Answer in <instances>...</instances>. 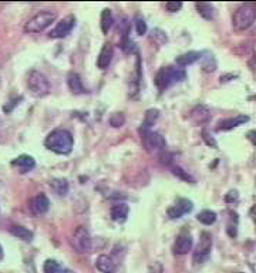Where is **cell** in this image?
<instances>
[{
  "instance_id": "cell-19",
  "label": "cell",
  "mask_w": 256,
  "mask_h": 273,
  "mask_svg": "<svg viewBox=\"0 0 256 273\" xmlns=\"http://www.w3.org/2000/svg\"><path fill=\"white\" fill-rule=\"evenodd\" d=\"M12 165L20 168L21 172H29L36 166V163H35L33 157H30V155H20L16 160L12 161Z\"/></svg>"
},
{
  "instance_id": "cell-11",
  "label": "cell",
  "mask_w": 256,
  "mask_h": 273,
  "mask_svg": "<svg viewBox=\"0 0 256 273\" xmlns=\"http://www.w3.org/2000/svg\"><path fill=\"white\" fill-rule=\"evenodd\" d=\"M29 208L33 215H44L50 208V200L44 194H38L29 202Z\"/></svg>"
},
{
  "instance_id": "cell-30",
  "label": "cell",
  "mask_w": 256,
  "mask_h": 273,
  "mask_svg": "<svg viewBox=\"0 0 256 273\" xmlns=\"http://www.w3.org/2000/svg\"><path fill=\"white\" fill-rule=\"evenodd\" d=\"M165 7L168 12L171 13H175V12H180L183 9V3L181 1H172V3H165Z\"/></svg>"
},
{
  "instance_id": "cell-29",
  "label": "cell",
  "mask_w": 256,
  "mask_h": 273,
  "mask_svg": "<svg viewBox=\"0 0 256 273\" xmlns=\"http://www.w3.org/2000/svg\"><path fill=\"white\" fill-rule=\"evenodd\" d=\"M135 26H137V33L138 35H146V23L143 20V18H140V16H137V20H135Z\"/></svg>"
},
{
  "instance_id": "cell-27",
  "label": "cell",
  "mask_w": 256,
  "mask_h": 273,
  "mask_svg": "<svg viewBox=\"0 0 256 273\" xmlns=\"http://www.w3.org/2000/svg\"><path fill=\"white\" fill-rule=\"evenodd\" d=\"M43 272L44 273H63V268L60 266L58 262H55L53 259H49L44 262L43 266Z\"/></svg>"
},
{
  "instance_id": "cell-20",
  "label": "cell",
  "mask_w": 256,
  "mask_h": 273,
  "mask_svg": "<svg viewBox=\"0 0 256 273\" xmlns=\"http://www.w3.org/2000/svg\"><path fill=\"white\" fill-rule=\"evenodd\" d=\"M202 55L200 52H188V53H183V55H178L175 63L180 66V67H186V66H191L194 63H197L198 60H201Z\"/></svg>"
},
{
  "instance_id": "cell-35",
  "label": "cell",
  "mask_w": 256,
  "mask_h": 273,
  "mask_svg": "<svg viewBox=\"0 0 256 273\" xmlns=\"http://www.w3.org/2000/svg\"><path fill=\"white\" fill-rule=\"evenodd\" d=\"M238 273H242V272H238Z\"/></svg>"
},
{
  "instance_id": "cell-15",
  "label": "cell",
  "mask_w": 256,
  "mask_h": 273,
  "mask_svg": "<svg viewBox=\"0 0 256 273\" xmlns=\"http://www.w3.org/2000/svg\"><path fill=\"white\" fill-rule=\"evenodd\" d=\"M248 121H249L248 115H237L234 118H228V120L219 121L217 131H229V129H234V128L239 127V126H242V124H245Z\"/></svg>"
},
{
  "instance_id": "cell-22",
  "label": "cell",
  "mask_w": 256,
  "mask_h": 273,
  "mask_svg": "<svg viewBox=\"0 0 256 273\" xmlns=\"http://www.w3.org/2000/svg\"><path fill=\"white\" fill-rule=\"evenodd\" d=\"M158 117H160V111H158V109H148L146 112V118H144V121H143L140 129H151V127L157 123Z\"/></svg>"
},
{
  "instance_id": "cell-12",
  "label": "cell",
  "mask_w": 256,
  "mask_h": 273,
  "mask_svg": "<svg viewBox=\"0 0 256 273\" xmlns=\"http://www.w3.org/2000/svg\"><path fill=\"white\" fill-rule=\"evenodd\" d=\"M192 245H194V240L191 234L188 232H183L180 234L177 239H175V243H174V252L177 255H185L188 254L191 249H192Z\"/></svg>"
},
{
  "instance_id": "cell-28",
  "label": "cell",
  "mask_w": 256,
  "mask_h": 273,
  "mask_svg": "<svg viewBox=\"0 0 256 273\" xmlns=\"http://www.w3.org/2000/svg\"><path fill=\"white\" fill-rule=\"evenodd\" d=\"M124 121H126V118H124V115L120 112H117V114H114L112 117L110 118V123L112 127H121L123 124H124Z\"/></svg>"
},
{
  "instance_id": "cell-26",
  "label": "cell",
  "mask_w": 256,
  "mask_h": 273,
  "mask_svg": "<svg viewBox=\"0 0 256 273\" xmlns=\"http://www.w3.org/2000/svg\"><path fill=\"white\" fill-rule=\"evenodd\" d=\"M197 219H198V222H201L203 225L209 226V225L215 223V220H217V214H215L214 211L203 209V211H201V212L197 215Z\"/></svg>"
},
{
  "instance_id": "cell-17",
  "label": "cell",
  "mask_w": 256,
  "mask_h": 273,
  "mask_svg": "<svg viewBox=\"0 0 256 273\" xmlns=\"http://www.w3.org/2000/svg\"><path fill=\"white\" fill-rule=\"evenodd\" d=\"M128 214H129V208L126 203H117L111 209V218H112V220L118 222V223L126 222L128 218Z\"/></svg>"
},
{
  "instance_id": "cell-34",
  "label": "cell",
  "mask_w": 256,
  "mask_h": 273,
  "mask_svg": "<svg viewBox=\"0 0 256 273\" xmlns=\"http://www.w3.org/2000/svg\"><path fill=\"white\" fill-rule=\"evenodd\" d=\"M63 273H74V272H70V271H66V272H63Z\"/></svg>"
},
{
  "instance_id": "cell-5",
  "label": "cell",
  "mask_w": 256,
  "mask_h": 273,
  "mask_svg": "<svg viewBox=\"0 0 256 273\" xmlns=\"http://www.w3.org/2000/svg\"><path fill=\"white\" fill-rule=\"evenodd\" d=\"M140 134H141V143L146 152L155 155H163L166 152V143L161 134L151 129H140Z\"/></svg>"
},
{
  "instance_id": "cell-21",
  "label": "cell",
  "mask_w": 256,
  "mask_h": 273,
  "mask_svg": "<svg viewBox=\"0 0 256 273\" xmlns=\"http://www.w3.org/2000/svg\"><path fill=\"white\" fill-rule=\"evenodd\" d=\"M10 234H12L13 237L24 240V242H32V240H33V232L29 231V229L24 228V226H18V225L12 226V228H10Z\"/></svg>"
},
{
  "instance_id": "cell-24",
  "label": "cell",
  "mask_w": 256,
  "mask_h": 273,
  "mask_svg": "<svg viewBox=\"0 0 256 273\" xmlns=\"http://www.w3.org/2000/svg\"><path fill=\"white\" fill-rule=\"evenodd\" d=\"M195 7H197L198 13H200L205 20H212V18H214L215 9H214V6H212L211 3H197Z\"/></svg>"
},
{
  "instance_id": "cell-1",
  "label": "cell",
  "mask_w": 256,
  "mask_h": 273,
  "mask_svg": "<svg viewBox=\"0 0 256 273\" xmlns=\"http://www.w3.org/2000/svg\"><path fill=\"white\" fill-rule=\"evenodd\" d=\"M44 146L49 151L58 154V155H67L72 152L74 146V138L70 131L57 128L53 129L44 140Z\"/></svg>"
},
{
  "instance_id": "cell-7",
  "label": "cell",
  "mask_w": 256,
  "mask_h": 273,
  "mask_svg": "<svg viewBox=\"0 0 256 273\" xmlns=\"http://www.w3.org/2000/svg\"><path fill=\"white\" fill-rule=\"evenodd\" d=\"M72 246L74 248V251L78 252V254H87V252L91 251V237L84 226H78L74 231L73 237H72Z\"/></svg>"
},
{
  "instance_id": "cell-9",
  "label": "cell",
  "mask_w": 256,
  "mask_h": 273,
  "mask_svg": "<svg viewBox=\"0 0 256 273\" xmlns=\"http://www.w3.org/2000/svg\"><path fill=\"white\" fill-rule=\"evenodd\" d=\"M74 26H75V18L73 15H69L55 24V29H52V32L49 33V37L50 38H63L67 35H70Z\"/></svg>"
},
{
  "instance_id": "cell-10",
  "label": "cell",
  "mask_w": 256,
  "mask_h": 273,
  "mask_svg": "<svg viewBox=\"0 0 256 273\" xmlns=\"http://www.w3.org/2000/svg\"><path fill=\"white\" fill-rule=\"evenodd\" d=\"M192 208H194V205H192L191 200H186V198H180L174 206H171L168 209V217H169V219L183 218L185 214L192 211Z\"/></svg>"
},
{
  "instance_id": "cell-16",
  "label": "cell",
  "mask_w": 256,
  "mask_h": 273,
  "mask_svg": "<svg viewBox=\"0 0 256 273\" xmlns=\"http://www.w3.org/2000/svg\"><path fill=\"white\" fill-rule=\"evenodd\" d=\"M67 86H69V89L70 91L73 92V94H86L87 90H86V87H84V84H83V81H81V78H80V75L77 73H70L67 75Z\"/></svg>"
},
{
  "instance_id": "cell-14",
  "label": "cell",
  "mask_w": 256,
  "mask_h": 273,
  "mask_svg": "<svg viewBox=\"0 0 256 273\" xmlns=\"http://www.w3.org/2000/svg\"><path fill=\"white\" fill-rule=\"evenodd\" d=\"M189 117L197 126H203V124H206L211 120V111L206 106L200 104V106H197L195 109L191 111Z\"/></svg>"
},
{
  "instance_id": "cell-31",
  "label": "cell",
  "mask_w": 256,
  "mask_h": 273,
  "mask_svg": "<svg viewBox=\"0 0 256 273\" xmlns=\"http://www.w3.org/2000/svg\"><path fill=\"white\" fill-rule=\"evenodd\" d=\"M174 174H175V175H178L180 178H183V180H185V181L194 182V178H192V177H191L189 174L183 172L181 168H174Z\"/></svg>"
},
{
  "instance_id": "cell-23",
  "label": "cell",
  "mask_w": 256,
  "mask_h": 273,
  "mask_svg": "<svg viewBox=\"0 0 256 273\" xmlns=\"http://www.w3.org/2000/svg\"><path fill=\"white\" fill-rule=\"evenodd\" d=\"M50 188L57 195H66L69 192V182L61 178H55L50 181Z\"/></svg>"
},
{
  "instance_id": "cell-33",
  "label": "cell",
  "mask_w": 256,
  "mask_h": 273,
  "mask_svg": "<svg viewBox=\"0 0 256 273\" xmlns=\"http://www.w3.org/2000/svg\"><path fill=\"white\" fill-rule=\"evenodd\" d=\"M3 255H4V252H3V248H1V245H0V260L3 259Z\"/></svg>"
},
{
  "instance_id": "cell-18",
  "label": "cell",
  "mask_w": 256,
  "mask_h": 273,
  "mask_svg": "<svg viewBox=\"0 0 256 273\" xmlns=\"http://www.w3.org/2000/svg\"><path fill=\"white\" fill-rule=\"evenodd\" d=\"M95 266L100 272L103 273H112L115 269V262L112 260V257L109 255H101L97 257L95 260Z\"/></svg>"
},
{
  "instance_id": "cell-3",
  "label": "cell",
  "mask_w": 256,
  "mask_h": 273,
  "mask_svg": "<svg viewBox=\"0 0 256 273\" xmlns=\"http://www.w3.org/2000/svg\"><path fill=\"white\" fill-rule=\"evenodd\" d=\"M256 12L254 4H242L232 15V26L237 32L248 30L255 23Z\"/></svg>"
},
{
  "instance_id": "cell-32",
  "label": "cell",
  "mask_w": 256,
  "mask_h": 273,
  "mask_svg": "<svg viewBox=\"0 0 256 273\" xmlns=\"http://www.w3.org/2000/svg\"><path fill=\"white\" fill-rule=\"evenodd\" d=\"M21 100H23V97H18V98H16V100H15V101H10V103H12L10 106H4V107H3L4 112H6V114H7V112H10V111L13 109V107H15L16 104H18V101H21Z\"/></svg>"
},
{
  "instance_id": "cell-6",
  "label": "cell",
  "mask_w": 256,
  "mask_h": 273,
  "mask_svg": "<svg viewBox=\"0 0 256 273\" xmlns=\"http://www.w3.org/2000/svg\"><path fill=\"white\" fill-rule=\"evenodd\" d=\"M55 12H50V10H41L37 15H35L33 18H30L26 26H24V32L30 33V35H37L44 32L49 26H52V23H55Z\"/></svg>"
},
{
  "instance_id": "cell-4",
  "label": "cell",
  "mask_w": 256,
  "mask_h": 273,
  "mask_svg": "<svg viewBox=\"0 0 256 273\" xmlns=\"http://www.w3.org/2000/svg\"><path fill=\"white\" fill-rule=\"evenodd\" d=\"M26 84H27V89L30 91V94L33 97H37V98L46 97L50 92V83H49L47 77L43 73L37 72V70H30L27 73Z\"/></svg>"
},
{
  "instance_id": "cell-8",
  "label": "cell",
  "mask_w": 256,
  "mask_h": 273,
  "mask_svg": "<svg viewBox=\"0 0 256 273\" xmlns=\"http://www.w3.org/2000/svg\"><path fill=\"white\" fill-rule=\"evenodd\" d=\"M211 249H212V237H211V234L202 232L201 237H200V243L197 245L195 251H194V263L195 265L203 263L211 255Z\"/></svg>"
},
{
  "instance_id": "cell-25",
  "label": "cell",
  "mask_w": 256,
  "mask_h": 273,
  "mask_svg": "<svg viewBox=\"0 0 256 273\" xmlns=\"http://www.w3.org/2000/svg\"><path fill=\"white\" fill-rule=\"evenodd\" d=\"M112 23H114V18H112V13H111L110 9H104L103 13H101V30L104 35L109 33L111 27H112Z\"/></svg>"
},
{
  "instance_id": "cell-13",
  "label": "cell",
  "mask_w": 256,
  "mask_h": 273,
  "mask_svg": "<svg viewBox=\"0 0 256 273\" xmlns=\"http://www.w3.org/2000/svg\"><path fill=\"white\" fill-rule=\"evenodd\" d=\"M112 57H114V46L111 43H106L97 57V67L101 70L107 69L112 61Z\"/></svg>"
},
{
  "instance_id": "cell-2",
  "label": "cell",
  "mask_w": 256,
  "mask_h": 273,
  "mask_svg": "<svg viewBox=\"0 0 256 273\" xmlns=\"http://www.w3.org/2000/svg\"><path fill=\"white\" fill-rule=\"evenodd\" d=\"M185 78H186V73L183 69L166 66V67H163L155 75V86L158 87V90L164 91L172 87L174 84L183 81Z\"/></svg>"
}]
</instances>
